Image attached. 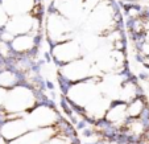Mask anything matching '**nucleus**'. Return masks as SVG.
Segmentation results:
<instances>
[{
	"mask_svg": "<svg viewBox=\"0 0 149 144\" xmlns=\"http://www.w3.org/2000/svg\"><path fill=\"white\" fill-rule=\"evenodd\" d=\"M71 23L58 12L50 13L46 21V36L53 45L68 41L71 34Z\"/></svg>",
	"mask_w": 149,
	"mask_h": 144,
	"instance_id": "obj_1",
	"label": "nucleus"
},
{
	"mask_svg": "<svg viewBox=\"0 0 149 144\" xmlns=\"http://www.w3.org/2000/svg\"><path fill=\"white\" fill-rule=\"evenodd\" d=\"M91 66L93 64L86 59H74L71 62L61 65L59 75L62 77L63 82H68V85H71L75 82L91 78Z\"/></svg>",
	"mask_w": 149,
	"mask_h": 144,
	"instance_id": "obj_2",
	"label": "nucleus"
},
{
	"mask_svg": "<svg viewBox=\"0 0 149 144\" xmlns=\"http://www.w3.org/2000/svg\"><path fill=\"white\" fill-rule=\"evenodd\" d=\"M81 52V44L75 43V40H68L63 43L56 44L52 48L53 59H56L57 64H59V65H65V64L71 62L74 59H78L82 56Z\"/></svg>",
	"mask_w": 149,
	"mask_h": 144,
	"instance_id": "obj_3",
	"label": "nucleus"
},
{
	"mask_svg": "<svg viewBox=\"0 0 149 144\" xmlns=\"http://www.w3.org/2000/svg\"><path fill=\"white\" fill-rule=\"evenodd\" d=\"M37 46L36 36L32 34H20V36H15L12 41L9 43V48H11L12 53L21 54V56H28L31 52H33Z\"/></svg>",
	"mask_w": 149,
	"mask_h": 144,
	"instance_id": "obj_4",
	"label": "nucleus"
},
{
	"mask_svg": "<svg viewBox=\"0 0 149 144\" xmlns=\"http://www.w3.org/2000/svg\"><path fill=\"white\" fill-rule=\"evenodd\" d=\"M1 6L8 16L31 13L34 7V0H1Z\"/></svg>",
	"mask_w": 149,
	"mask_h": 144,
	"instance_id": "obj_5",
	"label": "nucleus"
},
{
	"mask_svg": "<svg viewBox=\"0 0 149 144\" xmlns=\"http://www.w3.org/2000/svg\"><path fill=\"white\" fill-rule=\"evenodd\" d=\"M19 85V77L16 73L11 70H3L0 71V87H4L7 90L15 87Z\"/></svg>",
	"mask_w": 149,
	"mask_h": 144,
	"instance_id": "obj_6",
	"label": "nucleus"
},
{
	"mask_svg": "<svg viewBox=\"0 0 149 144\" xmlns=\"http://www.w3.org/2000/svg\"><path fill=\"white\" fill-rule=\"evenodd\" d=\"M8 20H9L8 13L6 12V9L3 8L1 3H0V29H4V28H6L7 23H8Z\"/></svg>",
	"mask_w": 149,
	"mask_h": 144,
	"instance_id": "obj_7",
	"label": "nucleus"
},
{
	"mask_svg": "<svg viewBox=\"0 0 149 144\" xmlns=\"http://www.w3.org/2000/svg\"><path fill=\"white\" fill-rule=\"evenodd\" d=\"M7 94H8V90L4 87H0V110L4 107V103H6L7 99Z\"/></svg>",
	"mask_w": 149,
	"mask_h": 144,
	"instance_id": "obj_8",
	"label": "nucleus"
}]
</instances>
